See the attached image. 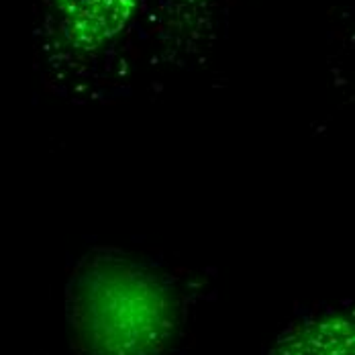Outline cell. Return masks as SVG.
Returning a JSON list of instances; mask_svg holds the SVG:
<instances>
[{"label": "cell", "mask_w": 355, "mask_h": 355, "mask_svg": "<svg viewBox=\"0 0 355 355\" xmlns=\"http://www.w3.org/2000/svg\"><path fill=\"white\" fill-rule=\"evenodd\" d=\"M70 35L82 45H98L129 21L135 0H58Z\"/></svg>", "instance_id": "1"}]
</instances>
